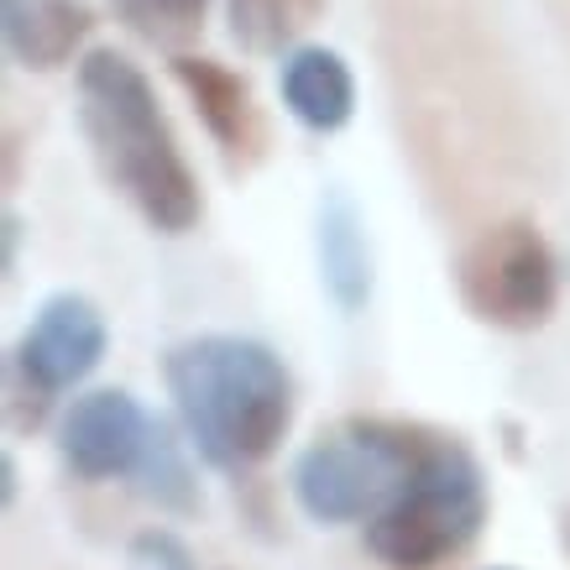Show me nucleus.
Here are the masks:
<instances>
[{
	"label": "nucleus",
	"instance_id": "obj_3",
	"mask_svg": "<svg viewBox=\"0 0 570 570\" xmlns=\"http://www.w3.org/2000/svg\"><path fill=\"white\" fill-rule=\"evenodd\" d=\"M487 523V476L455 434L430 430L414 476L366 523V550L387 570H434L461 554Z\"/></svg>",
	"mask_w": 570,
	"mask_h": 570
},
{
	"label": "nucleus",
	"instance_id": "obj_4",
	"mask_svg": "<svg viewBox=\"0 0 570 570\" xmlns=\"http://www.w3.org/2000/svg\"><path fill=\"white\" fill-rule=\"evenodd\" d=\"M424 424L346 419L294 461V502L314 523H372L414 476Z\"/></svg>",
	"mask_w": 570,
	"mask_h": 570
},
{
	"label": "nucleus",
	"instance_id": "obj_7",
	"mask_svg": "<svg viewBox=\"0 0 570 570\" xmlns=\"http://www.w3.org/2000/svg\"><path fill=\"white\" fill-rule=\"evenodd\" d=\"M147 430H153V414L126 387H95L69 403V414L58 424V455L79 482H116L137 471Z\"/></svg>",
	"mask_w": 570,
	"mask_h": 570
},
{
	"label": "nucleus",
	"instance_id": "obj_8",
	"mask_svg": "<svg viewBox=\"0 0 570 570\" xmlns=\"http://www.w3.org/2000/svg\"><path fill=\"white\" fill-rule=\"evenodd\" d=\"M89 32H95L89 0H0V37L21 69H63Z\"/></svg>",
	"mask_w": 570,
	"mask_h": 570
},
{
	"label": "nucleus",
	"instance_id": "obj_12",
	"mask_svg": "<svg viewBox=\"0 0 570 570\" xmlns=\"http://www.w3.org/2000/svg\"><path fill=\"white\" fill-rule=\"evenodd\" d=\"M189 434L174 419H153L147 430V445H141V461L131 471V487H137L141 502H153L157 513H174V519H189L199 513V476H194L189 461Z\"/></svg>",
	"mask_w": 570,
	"mask_h": 570
},
{
	"label": "nucleus",
	"instance_id": "obj_14",
	"mask_svg": "<svg viewBox=\"0 0 570 570\" xmlns=\"http://www.w3.org/2000/svg\"><path fill=\"white\" fill-rule=\"evenodd\" d=\"M209 0H110V11L126 32H137L153 48L178 52L199 27H205Z\"/></svg>",
	"mask_w": 570,
	"mask_h": 570
},
{
	"label": "nucleus",
	"instance_id": "obj_6",
	"mask_svg": "<svg viewBox=\"0 0 570 570\" xmlns=\"http://www.w3.org/2000/svg\"><path fill=\"white\" fill-rule=\"evenodd\" d=\"M455 288L482 325L539 330L560 304V262L529 220H502L466 246Z\"/></svg>",
	"mask_w": 570,
	"mask_h": 570
},
{
	"label": "nucleus",
	"instance_id": "obj_9",
	"mask_svg": "<svg viewBox=\"0 0 570 570\" xmlns=\"http://www.w3.org/2000/svg\"><path fill=\"white\" fill-rule=\"evenodd\" d=\"M277 95L288 105L304 131H341V126L356 116V79H351V63L335 48H320V42H304L283 58V73H277Z\"/></svg>",
	"mask_w": 570,
	"mask_h": 570
},
{
	"label": "nucleus",
	"instance_id": "obj_16",
	"mask_svg": "<svg viewBox=\"0 0 570 570\" xmlns=\"http://www.w3.org/2000/svg\"><path fill=\"white\" fill-rule=\"evenodd\" d=\"M17 246H21V215H6V257H0L6 273H17Z\"/></svg>",
	"mask_w": 570,
	"mask_h": 570
},
{
	"label": "nucleus",
	"instance_id": "obj_11",
	"mask_svg": "<svg viewBox=\"0 0 570 570\" xmlns=\"http://www.w3.org/2000/svg\"><path fill=\"white\" fill-rule=\"evenodd\" d=\"M314 246H320V283H325V294L346 314H356L372 298V246H366L362 215H356V205L346 194H325Z\"/></svg>",
	"mask_w": 570,
	"mask_h": 570
},
{
	"label": "nucleus",
	"instance_id": "obj_17",
	"mask_svg": "<svg viewBox=\"0 0 570 570\" xmlns=\"http://www.w3.org/2000/svg\"><path fill=\"white\" fill-rule=\"evenodd\" d=\"M11 498H17V461H11V455H0V502L11 508Z\"/></svg>",
	"mask_w": 570,
	"mask_h": 570
},
{
	"label": "nucleus",
	"instance_id": "obj_13",
	"mask_svg": "<svg viewBox=\"0 0 570 570\" xmlns=\"http://www.w3.org/2000/svg\"><path fill=\"white\" fill-rule=\"evenodd\" d=\"M325 11V0H225L230 37L246 52H283L314 17Z\"/></svg>",
	"mask_w": 570,
	"mask_h": 570
},
{
	"label": "nucleus",
	"instance_id": "obj_5",
	"mask_svg": "<svg viewBox=\"0 0 570 570\" xmlns=\"http://www.w3.org/2000/svg\"><path fill=\"white\" fill-rule=\"evenodd\" d=\"M110 325L95 298L85 294H52L37 304L32 325L11 346L6 362V409L17 430H42L58 393H69L105 362Z\"/></svg>",
	"mask_w": 570,
	"mask_h": 570
},
{
	"label": "nucleus",
	"instance_id": "obj_15",
	"mask_svg": "<svg viewBox=\"0 0 570 570\" xmlns=\"http://www.w3.org/2000/svg\"><path fill=\"white\" fill-rule=\"evenodd\" d=\"M131 560L147 570H194L189 544L178 534H168V529H141V534L131 539Z\"/></svg>",
	"mask_w": 570,
	"mask_h": 570
},
{
	"label": "nucleus",
	"instance_id": "obj_10",
	"mask_svg": "<svg viewBox=\"0 0 570 570\" xmlns=\"http://www.w3.org/2000/svg\"><path fill=\"white\" fill-rule=\"evenodd\" d=\"M174 79L184 85V95L194 100L199 121L225 157L252 153L257 141V110H252V89L242 73H230L215 58H194V52H174Z\"/></svg>",
	"mask_w": 570,
	"mask_h": 570
},
{
	"label": "nucleus",
	"instance_id": "obj_18",
	"mask_svg": "<svg viewBox=\"0 0 570 570\" xmlns=\"http://www.w3.org/2000/svg\"><path fill=\"white\" fill-rule=\"evenodd\" d=\"M560 550L570 554V508H566V513H560Z\"/></svg>",
	"mask_w": 570,
	"mask_h": 570
},
{
	"label": "nucleus",
	"instance_id": "obj_2",
	"mask_svg": "<svg viewBox=\"0 0 570 570\" xmlns=\"http://www.w3.org/2000/svg\"><path fill=\"white\" fill-rule=\"evenodd\" d=\"M73 79H79V126L95 147L100 174L137 205L153 230L184 236L205 215V199L157 105L153 79L116 48H89Z\"/></svg>",
	"mask_w": 570,
	"mask_h": 570
},
{
	"label": "nucleus",
	"instance_id": "obj_1",
	"mask_svg": "<svg viewBox=\"0 0 570 570\" xmlns=\"http://www.w3.org/2000/svg\"><path fill=\"white\" fill-rule=\"evenodd\" d=\"M174 419L194 455L215 471L267 461L294 424V377L273 346L252 335H194L163 356Z\"/></svg>",
	"mask_w": 570,
	"mask_h": 570
}]
</instances>
